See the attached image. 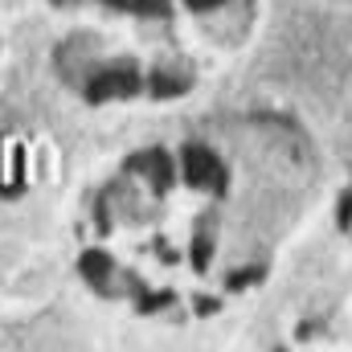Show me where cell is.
Listing matches in <instances>:
<instances>
[{
	"label": "cell",
	"mask_w": 352,
	"mask_h": 352,
	"mask_svg": "<svg viewBox=\"0 0 352 352\" xmlns=\"http://www.w3.org/2000/svg\"><path fill=\"white\" fill-rule=\"evenodd\" d=\"M184 173H188V180H192L197 188H221V184H226L221 160H217L209 148H201V144L184 148Z\"/></svg>",
	"instance_id": "1"
},
{
	"label": "cell",
	"mask_w": 352,
	"mask_h": 352,
	"mask_svg": "<svg viewBox=\"0 0 352 352\" xmlns=\"http://www.w3.org/2000/svg\"><path fill=\"white\" fill-rule=\"evenodd\" d=\"M135 90H140V74L131 66H115V70L94 74V82H90L87 94L94 102H102V98H123V94H135Z\"/></svg>",
	"instance_id": "2"
},
{
	"label": "cell",
	"mask_w": 352,
	"mask_h": 352,
	"mask_svg": "<svg viewBox=\"0 0 352 352\" xmlns=\"http://www.w3.org/2000/svg\"><path fill=\"white\" fill-rule=\"evenodd\" d=\"M135 164L148 173V180H152L156 188H168V184H173V164H168V156H164V152H144Z\"/></svg>",
	"instance_id": "3"
},
{
	"label": "cell",
	"mask_w": 352,
	"mask_h": 352,
	"mask_svg": "<svg viewBox=\"0 0 352 352\" xmlns=\"http://www.w3.org/2000/svg\"><path fill=\"white\" fill-rule=\"evenodd\" d=\"M107 270H115V266H111L107 254H98V250H90L87 258H82V274H87L94 287H102V291H107Z\"/></svg>",
	"instance_id": "4"
},
{
	"label": "cell",
	"mask_w": 352,
	"mask_h": 352,
	"mask_svg": "<svg viewBox=\"0 0 352 352\" xmlns=\"http://www.w3.org/2000/svg\"><path fill=\"white\" fill-rule=\"evenodd\" d=\"M127 8H135V12H148V16H164L168 12V0H123Z\"/></svg>",
	"instance_id": "5"
},
{
	"label": "cell",
	"mask_w": 352,
	"mask_h": 352,
	"mask_svg": "<svg viewBox=\"0 0 352 352\" xmlns=\"http://www.w3.org/2000/svg\"><path fill=\"white\" fill-rule=\"evenodd\" d=\"M188 4H197V8H213L217 0H188Z\"/></svg>",
	"instance_id": "6"
},
{
	"label": "cell",
	"mask_w": 352,
	"mask_h": 352,
	"mask_svg": "<svg viewBox=\"0 0 352 352\" xmlns=\"http://www.w3.org/2000/svg\"><path fill=\"white\" fill-rule=\"evenodd\" d=\"M58 4H70V0H58Z\"/></svg>",
	"instance_id": "7"
}]
</instances>
